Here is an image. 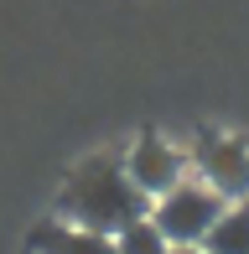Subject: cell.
<instances>
[{"mask_svg": "<svg viewBox=\"0 0 249 254\" xmlns=\"http://www.w3.org/2000/svg\"><path fill=\"white\" fill-rule=\"evenodd\" d=\"M172 254H208L202 244H182V249H172Z\"/></svg>", "mask_w": 249, "mask_h": 254, "instance_id": "cell-8", "label": "cell"}, {"mask_svg": "<svg viewBox=\"0 0 249 254\" xmlns=\"http://www.w3.org/2000/svg\"><path fill=\"white\" fill-rule=\"evenodd\" d=\"M208 254H249V202H229L202 239Z\"/></svg>", "mask_w": 249, "mask_h": 254, "instance_id": "cell-6", "label": "cell"}, {"mask_svg": "<svg viewBox=\"0 0 249 254\" xmlns=\"http://www.w3.org/2000/svg\"><path fill=\"white\" fill-rule=\"evenodd\" d=\"M26 254H115V239L94 234V228H78V223H37L26 239Z\"/></svg>", "mask_w": 249, "mask_h": 254, "instance_id": "cell-5", "label": "cell"}, {"mask_svg": "<svg viewBox=\"0 0 249 254\" xmlns=\"http://www.w3.org/2000/svg\"><path fill=\"white\" fill-rule=\"evenodd\" d=\"M223 207L229 202H223L208 182L187 177V182H177L172 192H161V197L151 202V223L166 234L172 249H182V244H202V239H208V228L218 223Z\"/></svg>", "mask_w": 249, "mask_h": 254, "instance_id": "cell-2", "label": "cell"}, {"mask_svg": "<svg viewBox=\"0 0 249 254\" xmlns=\"http://www.w3.org/2000/svg\"><path fill=\"white\" fill-rule=\"evenodd\" d=\"M192 166L197 182H208L223 202H249V145L234 135H197L192 145Z\"/></svg>", "mask_w": 249, "mask_h": 254, "instance_id": "cell-3", "label": "cell"}, {"mask_svg": "<svg viewBox=\"0 0 249 254\" xmlns=\"http://www.w3.org/2000/svg\"><path fill=\"white\" fill-rule=\"evenodd\" d=\"M124 171H130V182L156 202L161 192H172L177 182H187V156L177 151L166 135H140V140L124 151Z\"/></svg>", "mask_w": 249, "mask_h": 254, "instance_id": "cell-4", "label": "cell"}, {"mask_svg": "<svg viewBox=\"0 0 249 254\" xmlns=\"http://www.w3.org/2000/svg\"><path fill=\"white\" fill-rule=\"evenodd\" d=\"M145 213H151V197L130 182L124 156H115V151L88 156L58 192V218L62 223L94 228V234H109V239H115L124 223L145 218Z\"/></svg>", "mask_w": 249, "mask_h": 254, "instance_id": "cell-1", "label": "cell"}, {"mask_svg": "<svg viewBox=\"0 0 249 254\" xmlns=\"http://www.w3.org/2000/svg\"><path fill=\"white\" fill-rule=\"evenodd\" d=\"M115 254H172V244H166V234L145 213V218H135V223H124L115 234Z\"/></svg>", "mask_w": 249, "mask_h": 254, "instance_id": "cell-7", "label": "cell"}]
</instances>
